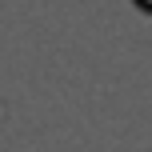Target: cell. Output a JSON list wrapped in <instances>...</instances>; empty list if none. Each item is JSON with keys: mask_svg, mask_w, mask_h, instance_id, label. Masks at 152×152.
I'll return each instance as SVG.
<instances>
[{"mask_svg": "<svg viewBox=\"0 0 152 152\" xmlns=\"http://www.w3.org/2000/svg\"><path fill=\"white\" fill-rule=\"evenodd\" d=\"M136 4H140V8H144V12H152V0H136Z\"/></svg>", "mask_w": 152, "mask_h": 152, "instance_id": "1", "label": "cell"}]
</instances>
